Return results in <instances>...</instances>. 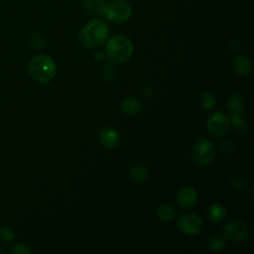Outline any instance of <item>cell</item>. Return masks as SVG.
<instances>
[{
	"mask_svg": "<svg viewBox=\"0 0 254 254\" xmlns=\"http://www.w3.org/2000/svg\"><path fill=\"white\" fill-rule=\"evenodd\" d=\"M108 37V27L99 20L89 21L79 32V42L88 49H97L104 45Z\"/></svg>",
	"mask_w": 254,
	"mask_h": 254,
	"instance_id": "6da1fadb",
	"label": "cell"
},
{
	"mask_svg": "<svg viewBox=\"0 0 254 254\" xmlns=\"http://www.w3.org/2000/svg\"><path fill=\"white\" fill-rule=\"evenodd\" d=\"M133 44L125 35L111 37L105 48V56L113 64H124L132 56Z\"/></svg>",
	"mask_w": 254,
	"mask_h": 254,
	"instance_id": "7a4b0ae2",
	"label": "cell"
},
{
	"mask_svg": "<svg viewBox=\"0 0 254 254\" xmlns=\"http://www.w3.org/2000/svg\"><path fill=\"white\" fill-rule=\"evenodd\" d=\"M57 71V66L53 59L49 56L40 54L35 56L29 64V72L32 78L38 82L46 83L51 81Z\"/></svg>",
	"mask_w": 254,
	"mask_h": 254,
	"instance_id": "3957f363",
	"label": "cell"
},
{
	"mask_svg": "<svg viewBox=\"0 0 254 254\" xmlns=\"http://www.w3.org/2000/svg\"><path fill=\"white\" fill-rule=\"evenodd\" d=\"M103 16L111 22L124 23L132 16V7L124 0H114L105 4Z\"/></svg>",
	"mask_w": 254,
	"mask_h": 254,
	"instance_id": "277c9868",
	"label": "cell"
},
{
	"mask_svg": "<svg viewBox=\"0 0 254 254\" xmlns=\"http://www.w3.org/2000/svg\"><path fill=\"white\" fill-rule=\"evenodd\" d=\"M216 153L214 144L204 138L199 139L193 145L191 150V158L195 165L197 166H206L214 158Z\"/></svg>",
	"mask_w": 254,
	"mask_h": 254,
	"instance_id": "5b68a950",
	"label": "cell"
},
{
	"mask_svg": "<svg viewBox=\"0 0 254 254\" xmlns=\"http://www.w3.org/2000/svg\"><path fill=\"white\" fill-rule=\"evenodd\" d=\"M208 133L213 137H222L227 134L230 129V120L222 112L212 114L206 123Z\"/></svg>",
	"mask_w": 254,
	"mask_h": 254,
	"instance_id": "8992f818",
	"label": "cell"
},
{
	"mask_svg": "<svg viewBox=\"0 0 254 254\" xmlns=\"http://www.w3.org/2000/svg\"><path fill=\"white\" fill-rule=\"evenodd\" d=\"M224 236L234 242L243 241L248 234V227L241 219H230L223 227Z\"/></svg>",
	"mask_w": 254,
	"mask_h": 254,
	"instance_id": "52a82bcc",
	"label": "cell"
},
{
	"mask_svg": "<svg viewBox=\"0 0 254 254\" xmlns=\"http://www.w3.org/2000/svg\"><path fill=\"white\" fill-rule=\"evenodd\" d=\"M179 228L188 235H193L200 231L202 222L198 215L195 213L186 212L179 216L177 220Z\"/></svg>",
	"mask_w": 254,
	"mask_h": 254,
	"instance_id": "ba28073f",
	"label": "cell"
},
{
	"mask_svg": "<svg viewBox=\"0 0 254 254\" xmlns=\"http://www.w3.org/2000/svg\"><path fill=\"white\" fill-rule=\"evenodd\" d=\"M177 202L182 208H191L197 202V193L192 188H183L177 194Z\"/></svg>",
	"mask_w": 254,
	"mask_h": 254,
	"instance_id": "9c48e42d",
	"label": "cell"
},
{
	"mask_svg": "<svg viewBox=\"0 0 254 254\" xmlns=\"http://www.w3.org/2000/svg\"><path fill=\"white\" fill-rule=\"evenodd\" d=\"M99 139L101 144L109 149L116 148L120 143V135L118 131L111 127L102 129L99 135Z\"/></svg>",
	"mask_w": 254,
	"mask_h": 254,
	"instance_id": "30bf717a",
	"label": "cell"
},
{
	"mask_svg": "<svg viewBox=\"0 0 254 254\" xmlns=\"http://www.w3.org/2000/svg\"><path fill=\"white\" fill-rule=\"evenodd\" d=\"M245 105V98L241 93L234 92L227 99V109L231 115L242 114Z\"/></svg>",
	"mask_w": 254,
	"mask_h": 254,
	"instance_id": "8fae6325",
	"label": "cell"
},
{
	"mask_svg": "<svg viewBox=\"0 0 254 254\" xmlns=\"http://www.w3.org/2000/svg\"><path fill=\"white\" fill-rule=\"evenodd\" d=\"M120 109L125 115H136L141 111L142 103L136 97H129L121 103Z\"/></svg>",
	"mask_w": 254,
	"mask_h": 254,
	"instance_id": "7c38bea8",
	"label": "cell"
},
{
	"mask_svg": "<svg viewBox=\"0 0 254 254\" xmlns=\"http://www.w3.org/2000/svg\"><path fill=\"white\" fill-rule=\"evenodd\" d=\"M234 69L241 76H248L252 71L251 62L244 56H238L234 60Z\"/></svg>",
	"mask_w": 254,
	"mask_h": 254,
	"instance_id": "4fadbf2b",
	"label": "cell"
},
{
	"mask_svg": "<svg viewBox=\"0 0 254 254\" xmlns=\"http://www.w3.org/2000/svg\"><path fill=\"white\" fill-rule=\"evenodd\" d=\"M208 218L215 223L222 221L226 216V208L220 203H212L207 209Z\"/></svg>",
	"mask_w": 254,
	"mask_h": 254,
	"instance_id": "5bb4252c",
	"label": "cell"
},
{
	"mask_svg": "<svg viewBox=\"0 0 254 254\" xmlns=\"http://www.w3.org/2000/svg\"><path fill=\"white\" fill-rule=\"evenodd\" d=\"M149 177V171L143 165H135L132 166L129 170V178L135 183H143Z\"/></svg>",
	"mask_w": 254,
	"mask_h": 254,
	"instance_id": "9a60e30c",
	"label": "cell"
},
{
	"mask_svg": "<svg viewBox=\"0 0 254 254\" xmlns=\"http://www.w3.org/2000/svg\"><path fill=\"white\" fill-rule=\"evenodd\" d=\"M156 214L160 219L164 221H171L176 216V210L172 205L163 203L156 208Z\"/></svg>",
	"mask_w": 254,
	"mask_h": 254,
	"instance_id": "2e32d148",
	"label": "cell"
},
{
	"mask_svg": "<svg viewBox=\"0 0 254 254\" xmlns=\"http://www.w3.org/2000/svg\"><path fill=\"white\" fill-rule=\"evenodd\" d=\"M105 2L103 0H85V8L90 14L103 15Z\"/></svg>",
	"mask_w": 254,
	"mask_h": 254,
	"instance_id": "e0dca14e",
	"label": "cell"
},
{
	"mask_svg": "<svg viewBox=\"0 0 254 254\" xmlns=\"http://www.w3.org/2000/svg\"><path fill=\"white\" fill-rule=\"evenodd\" d=\"M230 124L233 125V127L241 134H245L247 131V126L245 123V120L242 116V114L237 115H231L230 118Z\"/></svg>",
	"mask_w": 254,
	"mask_h": 254,
	"instance_id": "ac0fdd59",
	"label": "cell"
},
{
	"mask_svg": "<svg viewBox=\"0 0 254 254\" xmlns=\"http://www.w3.org/2000/svg\"><path fill=\"white\" fill-rule=\"evenodd\" d=\"M199 101H200V105L202 106V108H204L206 110H209L215 105L216 99H215V96L212 92L207 91V92H203L200 95Z\"/></svg>",
	"mask_w": 254,
	"mask_h": 254,
	"instance_id": "d6986e66",
	"label": "cell"
},
{
	"mask_svg": "<svg viewBox=\"0 0 254 254\" xmlns=\"http://www.w3.org/2000/svg\"><path fill=\"white\" fill-rule=\"evenodd\" d=\"M208 245H209L210 249H212L214 251H219L224 247L225 240L221 235L214 234V235L210 236V238L208 240Z\"/></svg>",
	"mask_w": 254,
	"mask_h": 254,
	"instance_id": "ffe728a7",
	"label": "cell"
},
{
	"mask_svg": "<svg viewBox=\"0 0 254 254\" xmlns=\"http://www.w3.org/2000/svg\"><path fill=\"white\" fill-rule=\"evenodd\" d=\"M231 185L234 189L238 190H242L247 186V179L240 174L234 175L231 178Z\"/></svg>",
	"mask_w": 254,
	"mask_h": 254,
	"instance_id": "44dd1931",
	"label": "cell"
},
{
	"mask_svg": "<svg viewBox=\"0 0 254 254\" xmlns=\"http://www.w3.org/2000/svg\"><path fill=\"white\" fill-rule=\"evenodd\" d=\"M14 239V233L10 227H1L0 228V241L3 243L9 244Z\"/></svg>",
	"mask_w": 254,
	"mask_h": 254,
	"instance_id": "7402d4cb",
	"label": "cell"
},
{
	"mask_svg": "<svg viewBox=\"0 0 254 254\" xmlns=\"http://www.w3.org/2000/svg\"><path fill=\"white\" fill-rule=\"evenodd\" d=\"M44 43H45V40H44V37L42 34L40 33H36L33 37H32V46L34 49H42V47L44 46Z\"/></svg>",
	"mask_w": 254,
	"mask_h": 254,
	"instance_id": "603a6c76",
	"label": "cell"
},
{
	"mask_svg": "<svg viewBox=\"0 0 254 254\" xmlns=\"http://www.w3.org/2000/svg\"><path fill=\"white\" fill-rule=\"evenodd\" d=\"M13 253H24V254H30L32 253V250L27 246L26 244H18L12 249Z\"/></svg>",
	"mask_w": 254,
	"mask_h": 254,
	"instance_id": "cb8c5ba5",
	"label": "cell"
},
{
	"mask_svg": "<svg viewBox=\"0 0 254 254\" xmlns=\"http://www.w3.org/2000/svg\"><path fill=\"white\" fill-rule=\"evenodd\" d=\"M220 148H221V150H222L223 152L230 153V152H232V151L234 150L235 146H234L233 142H231V141H224V142L221 143Z\"/></svg>",
	"mask_w": 254,
	"mask_h": 254,
	"instance_id": "d4e9b609",
	"label": "cell"
},
{
	"mask_svg": "<svg viewBox=\"0 0 254 254\" xmlns=\"http://www.w3.org/2000/svg\"><path fill=\"white\" fill-rule=\"evenodd\" d=\"M104 57H105V53H103V52H101V51H98V52H96V53L94 54V59H95L96 61H101V60L104 59Z\"/></svg>",
	"mask_w": 254,
	"mask_h": 254,
	"instance_id": "484cf974",
	"label": "cell"
}]
</instances>
